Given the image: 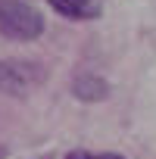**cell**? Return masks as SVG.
Wrapping results in <instances>:
<instances>
[{"instance_id":"obj_1","label":"cell","mask_w":156,"mask_h":159,"mask_svg":"<svg viewBox=\"0 0 156 159\" xmlns=\"http://www.w3.org/2000/svg\"><path fill=\"white\" fill-rule=\"evenodd\" d=\"M0 34L10 41H34L44 34V16L25 0H0Z\"/></svg>"},{"instance_id":"obj_3","label":"cell","mask_w":156,"mask_h":159,"mask_svg":"<svg viewBox=\"0 0 156 159\" xmlns=\"http://www.w3.org/2000/svg\"><path fill=\"white\" fill-rule=\"evenodd\" d=\"M72 94L81 103H100L109 97V81L97 72H78L72 78Z\"/></svg>"},{"instance_id":"obj_4","label":"cell","mask_w":156,"mask_h":159,"mask_svg":"<svg viewBox=\"0 0 156 159\" xmlns=\"http://www.w3.org/2000/svg\"><path fill=\"white\" fill-rule=\"evenodd\" d=\"M47 3L59 13V16H66V19H97L100 13H103V7H100V0H47Z\"/></svg>"},{"instance_id":"obj_2","label":"cell","mask_w":156,"mask_h":159,"mask_svg":"<svg viewBox=\"0 0 156 159\" xmlns=\"http://www.w3.org/2000/svg\"><path fill=\"white\" fill-rule=\"evenodd\" d=\"M47 81V69L38 59H0V94L28 97Z\"/></svg>"},{"instance_id":"obj_5","label":"cell","mask_w":156,"mask_h":159,"mask_svg":"<svg viewBox=\"0 0 156 159\" xmlns=\"http://www.w3.org/2000/svg\"><path fill=\"white\" fill-rule=\"evenodd\" d=\"M66 159H125L119 153H91V150H72L66 153Z\"/></svg>"}]
</instances>
